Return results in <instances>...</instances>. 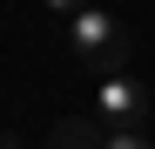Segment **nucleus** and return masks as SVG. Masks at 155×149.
Instances as JSON below:
<instances>
[{"label":"nucleus","instance_id":"4","mask_svg":"<svg viewBox=\"0 0 155 149\" xmlns=\"http://www.w3.org/2000/svg\"><path fill=\"white\" fill-rule=\"evenodd\" d=\"M101 149H155L142 129H108V136H101Z\"/></svg>","mask_w":155,"mask_h":149},{"label":"nucleus","instance_id":"3","mask_svg":"<svg viewBox=\"0 0 155 149\" xmlns=\"http://www.w3.org/2000/svg\"><path fill=\"white\" fill-rule=\"evenodd\" d=\"M101 136H108V129H94L88 115H61L54 129H47V142H54V149H101Z\"/></svg>","mask_w":155,"mask_h":149},{"label":"nucleus","instance_id":"2","mask_svg":"<svg viewBox=\"0 0 155 149\" xmlns=\"http://www.w3.org/2000/svg\"><path fill=\"white\" fill-rule=\"evenodd\" d=\"M142 115H148V88L128 68H115V74L94 81V122H108V129H142Z\"/></svg>","mask_w":155,"mask_h":149},{"label":"nucleus","instance_id":"5","mask_svg":"<svg viewBox=\"0 0 155 149\" xmlns=\"http://www.w3.org/2000/svg\"><path fill=\"white\" fill-rule=\"evenodd\" d=\"M41 7H47V14H61V20H68V14H81V7H94V0H41Z\"/></svg>","mask_w":155,"mask_h":149},{"label":"nucleus","instance_id":"1","mask_svg":"<svg viewBox=\"0 0 155 149\" xmlns=\"http://www.w3.org/2000/svg\"><path fill=\"white\" fill-rule=\"evenodd\" d=\"M68 54L81 68H94V74H115V68H128V54H135V34H128L115 14L81 7V14H68Z\"/></svg>","mask_w":155,"mask_h":149}]
</instances>
